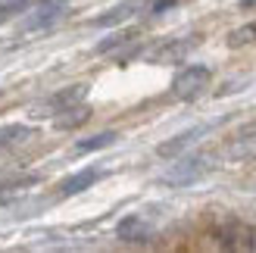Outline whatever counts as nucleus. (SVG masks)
<instances>
[{"label":"nucleus","mask_w":256,"mask_h":253,"mask_svg":"<svg viewBox=\"0 0 256 253\" xmlns=\"http://www.w3.org/2000/svg\"><path fill=\"white\" fill-rule=\"evenodd\" d=\"M175 4H178V0H156V4L150 6V12H153V16H160V12H166V10H172Z\"/></svg>","instance_id":"nucleus-17"},{"label":"nucleus","mask_w":256,"mask_h":253,"mask_svg":"<svg viewBox=\"0 0 256 253\" xmlns=\"http://www.w3.org/2000/svg\"><path fill=\"white\" fill-rule=\"evenodd\" d=\"M210 156H188L182 162H175V166L162 175V184H169V188H188V184H194L197 178H203V175L210 172Z\"/></svg>","instance_id":"nucleus-3"},{"label":"nucleus","mask_w":256,"mask_h":253,"mask_svg":"<svg viewBox=\"0 0 256 253\" xmlns=\"http://www.w3.org/2000/svg\"><path fill=\"white\" fill-rule=\"evenodd\" d=\"M66 16V0H38V6L32 10L28 22L22 25V32H44L54 22Z\"/></svg>","instance_id":"nucleus-5"},{"label":"nucleus","mask_w":256,"mask_h":253,"mask_svg":"<svg viewBox=\"0 0 256 253\" xmlns=\"http://www.w3.org/2000/svg\"><path fill=\"white\" fill-rule=\"evenodd\" d=\"M210 128H212V125H194V128H188V132H178L175 138H169V141H162V144L156 147V156H162V160H175V156H182L184 150H188L190 144H197Z\"/></svg>","instance_id":"nucleus-6"},{"label":"nucleus","mask_w":256,"mask_h":253,"mask_svg":"<svg viewBox=\"0 0 256 253\" xmlns=\"http://www.w3.org/2000/svg\"><path fill=\"white\" fill-rule=\"evenodd\" d=\"M200 44V34H184V38H169L156 50H150V62L156 66H169V62H182L190 50Z\"/></svg>","instance_id":"nucleus-4"},{"label":"nucleus","mask_w":256,"mask_h":253,"mask_svg":"<svg viewBox=\"0 0 256 253\" xmlns=\"http://www.w3.org/2000/svg\"><path fill=\"white\" fill-rule=\"evenodd\" d=\"M210 82H212V72L206 66H188L172 78V94L178 100H194L210 88Z\"/></svg>","instance_id":"nucleus-2"},{"label":"nucleus","mask_w":256,"mask_h":253,"mask_svg":"<svg viewBox=\"0 0 256 253\" xmlns=\"http://www.w3.org/2000/svg\"><path fill=\"white\" fill-rule=\"evenodd\" d=\"M138 10H140V0H125V4L106 10L104 16L91 19V25H94V28H112V25H119V22H125V19H132Z\"/></svg>","instance_id":"nucleus-9"},{"label":"nucleus","mask_w":256,"mask_h":253,"mask_svg":"<svg viewBox=\"0 0 256 253\" xmlns=\"http://www.w3.org/2000/svg\"><path fill=\"white\" fill-rule=\"evenodd\" d=\"M212 234H216V244L225 247V250L256 253V225L238 222V219H228V222H222Z\"/></svg>","instance_id":"nucleus-1"},{"label":"nucleus","mask_w":256,"mask_h":253,"mask_svg":"<svg viewBox=\"0 0 256 253\" xmlns=\"http://www.w3.org/2000/svg\"><path fill=\"white\" fill-rule=\"evenodd\" d=\"M97 178H100L97 169H82V172H75V175H69V178L60 182V194H62V197H75V194L88 191V188H91Z\"/></svg>","instance_id":"nucleus-10"},{"label":"nucleus","mask_w":256,"mask_h":253,"mask_svg":"<svg viewBox=\"0 0 256 253\" xmlns=\"http://www.w3.org/2000/svg\"><path fill=\"white\" fill-rule=\"evenodd\" d=\"M56 128L60 132H72V128H78V125H84L88 119H91V106L84 104H75V106H69V110H62V112H56Z\"/></svg>","instance_id":"nucleus-11"},{"label":"nucleus","mask_w":256,"mask_h":253,"mask_svg":"<svg viewBox=\"0 0 256 253\" xmlns=\"http://www.w3.org/2000/svg\"><path fill=\"white\" fill-rule=\"evenodd\" d=\"M28 4L32 0H4V4H0V25L10 22L12 16H19L22 10H28Z\"/></svg>","instance_id":"nucleus-16"},{"label":"nucleus","mask_w":256,"mask_h":253,"mask_svg":"<svg viewBox=\"0 0 256 253\" xmlns=\"http://www.w3.org/2000/svg\"><path fill=\"white\" fill-rule=\"evenodd\" d=\"M84 97H88V84H69V88H62V91L50 94L44 100V104H41V116H56V112L69 110L75 104H82Z\"/></svg>","instance_id":"nucleus-7"},{"label":"nucleus","mask_w":256,"mask_h":253,"mask_svg":"<svg viewBox=\"0 0 256 253\" xmlns=\"http://www.w3.org/2000/svg\"><path fill=\"white\" fill-rule=\"evenodd\" d=\"M116 141H119V132H100V134H94V138H84V141H78V144H75V150H78V154H94V150L112 147Z\"/></svg>","instance_id":"nucleus-13"},{"label":"nucleus","mask_w":256,"mask_h":253,"mask_svg":"<svg viewBox=\"0 0 256 253\" xmlns=\"http://www.w3.org/2000/svg\"><path fill=\"white\" fill-rule=\"evenodd\" d=\"M150 234H153V225L144 216H138V212L125 216L116 225V238H119V241H150Z\"/></svg>","instance_id":"nucleus-8"},{"label":"nucleus","mask_w":256,"mask_h":253,"mask_svg":"<svg viewBox=\"0 0 256 253\" xmlns=\"http://www.w3.org/2000/svg\"><path fill=\"white\" fill-rule=\"evenodd\" d=\"M240 10H247V12L256 10V0H240Z\"/></svg>","instance_id":"nucleus-18"},{"label":"nucleus","mask_w":256,"mask_h":253,"mask_svg":"<svg viewBox=\"0 0 256 253\" xmlns=\"http://www.w3.org/2000/svg\"><path fill=\"white\" fill-rule=\"evenodd\" d=\"M138 38V32L134 28H119V32H112L110 38H104L97 47H94V54H112L116 47H122V44H132Z\"/></svg>","instance_id":"nucleus-14"},{"label":"nucleus","mask_w":256,"mask_h":253,"mask_svg":"<svg viewBox=\"0 0 256 253\" xmlns=\"http://www.w3.org/2000/svg\"><path fill=\"white\" fill-rule=\"evenodd\" d=\"M28 138H34L32 125H22V122L0 125V150H10V147H16V144H25Z\"/></svg>","instance_id":"nucleus-12"},{"label":"nucleus","mask_w":256,"mask_h":253,"mask_svg":"<svg viewBox=\"0 0 256 253\" xmlns=\"http://www.w3.org/2000/svg\"><path fill=\"white\" fill-rule=\"evenodd\" d=\"M232 50L238 47H247V44H256V22H247V25H240V28L234 32H228V41H225Z\"/></svg>","instance_id":"nucleus-15"}]
</instances>
